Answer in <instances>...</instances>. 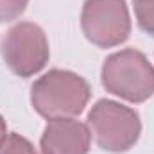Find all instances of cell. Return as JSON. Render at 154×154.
I'll list each match as a JSON object with an SVG mask.
<instances>
[{
    "instance_id": "cell-1",
    "label": "cell",
    "mask_w": 154,
    "mask_h": 154,
    "mask_svg": "<svg viewBox=\"0 0 154 154\" xmlns=\"http://www.w3.org/2000/svg\"><path fill=\"white\" fill-rule=\"evenodd\" d=\"M91 95L90 84L77 74L66 70H50L32 86V106L48 120L72 118L79 115Z\"/></svg>"
},
{
    "instance_id": "cell-2",
    "label": "cell",
    "mask_w": 154,
    "mask_h": 154,
    "mask_svg": "<svg viewBox=\"0 0 154 154\" xmlns=\"http://www.w3.org/2000/svg\"><path fill=\"white\" fill-rule=\"evenodd\" d=\"M102 84L129 102H143L154 93V68L142 52L125 48L106 59Z\"/></svg>"
},
{
    "instance_id": "cell-3",
    "label": "cell",
    "mask_w": 154,
    "mask_h": 154,
    "mask_svg": "<svg viewBox=\"0 0 154 154\" xmlns=\"http://www.w3.org/2000/svg\"><path fill=\"white\" fill-rule=\"evenodd\" d=\"M88 122L99 147L109 152H124L131 149L142 131L140 116L134 109L106 99L91 108Z\"/></svg>"
},
{
    "instance_id": "cell-4",
    "label": "cell",
    "mask_w": 154,
    "mask_h": 154,
    "mask_svg": "<svg viewBox=\"0 0 154 154\" xmlns=\"http://www.w3.org/2000/svg\"><path fill=\"white\" fill-rule=\"evenodd\" d=\"M81 25L86 38L102 48L124 43L131 32L129 11L124 0H86Z\"/></svg>"
},
{
    "instance_id": "cell-5",
    "label": "cell",
    "mask_w": 154,
    "mask_h": 154,
    "mask_svg": "<svg viewBox=\"0 0 154 154\" xmlns=\"http://www.w3.org/2000/svg\"><path fill=\"white\" fill-rule=\"evenodd\" d=\"M2 54L7 66L16 75L31 77L48 61V41L38 25L23 22L7 32Z\"/></svg>"
},
{
    "instance_id": "cell-6",
    "label": "cell",
    "mask_w": 154,
    "mask_h": 154,
    "mask_svg": "<svg viewBox=\"0 0 154 154\" xmlns=\"http://www.w3.org/2000/svg\"><path fill=\"white\" fill-rule=\"evenodd\" d=\"M90 140L88 125L72 118H56L43 131L41 154H88Z\"/></svg>"
},
{
    "instance_id": "cell-7",
    "label": "cell",
    "mask_w": 154,
    "mask_h": 154,
    "mask_svg": "<svg viewBox=\"0 0 154 154\" xmlns=\"http://www.w3.org/2000/svg\"><path fill=\"white\" fill-rule=\"evenodd\" d=\"M138 25L154 36V0H134Z\"/></svg>"
},
{
    "instance_id": "cell-8",
    "label": "cell",
    "mask_w": 154,
    "mask_h": 154,
    "mask_svg": "<svg viewBox=\"0 0 154 154\" xmlns=\"http://www.w3.org/2000/svg\"><path fill=\"white\" fill-rule=\"evenodd\" d=\"M0 154H36L29 140L20 134H7L0 145Z\"/></svg>"
},
{
    "instance_id": "cell-9",
    "label": "cell",
    "mask_w": 154,
    "mask_h": 154,
    "mask_svg": "<svg viewBox=\"0 0 154 154\" xmlns=\"http://www.w3.org/2000/svg\"><path fill=\"white\" fill-rule=\"evenodd\" d=\"M29 0H0V22L16 20L27 7Z\"/></svg>"
},
{
    "instance_id": "cell-10",
    "label": "cell",
    "mask_w": 154,
    "mask_h": 154,
    "mask_svg": "<svg viewBox=\"0 0 154 154\" xmlns=\"http://www.w3.org/2000/svg\"><path fill=\"white\" fill-rule=\"evenodd\" d=\"M5 136H7V127H5V122H4V118L0 116V145H2V142L5 140Z\"/></svg>"
}]
</instances>
